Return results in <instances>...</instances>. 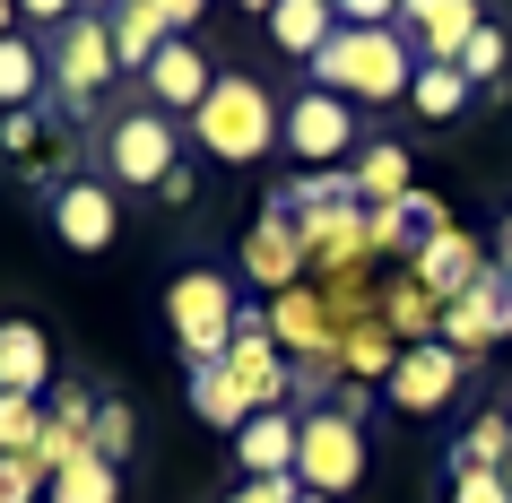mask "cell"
I'll list each match as a JSON object with an SVG mask.
<instances>
[{"label": "cell", "instance_id": "7", "mask_svg": "<svg viewBox=\"0 0 512 503\" xmlns=\"http://www.w3.org/2000/svg\"><path fill=\"white\" fill-rule=\"evenodd\" d=\"M278 148H296L304 174L356 165V105L348 96H322V87H296L287 96V122H278Z\"/></svg>", "mask_w": 512, "mask_h": 503}, {"label": "cell", "instance_id": "2", "mask_svg": "<svg viewBox=\"0 0 512 503\" xmlns=\"http://www.w3.org/2000/svg\"><path fill=\"white\" fill-rule=\"evenodd\" d=\"M278 122H287V105H278L261 79H243V70H217L209 105L191 113V148L217 165H261L278 148Z\"/></svg>", "mask_w": 512, "mask_h": 503}, {"label": "cell", "instance_id": "24", "mask_svg": "<svg viewBox=\"0 0 512 503\" xmlns=\"http://www.w3.org/2000/svg\"><path fill=\"white\" fill-rule=\"evenodd\" d=\"M44 503H122V469H113L105 451H79V460L53 477V495H44Z\"/></svg>", "mask_w": 512, "mask_h": 503}, {"label": "cell", "instance_id": "29", "mask_svg": "<svg viewBox=\"0 0 512 503\" xmlns=\"http://www.w3.org/2000/svg\"><path fill=\"white\" fill-rule=\"evenodd\" d=\"M35 434H44V399L0 391V460H9V451H35Z\"/></svg>", "mask_w": 512, "mask_h": 503}, {"label": "cell", "instance_id": "22", "mask_svg": "<svg viewBox=\"0 0 512 503\" xmlns=\"http://www.w3.org/2000/svg\"><path fill=\"white\" fill-rule=\"evenodd\" d=\"M105 9V27H113V53H122V70H148V61L165 53V27L139 9V0H96Z\"/></svg>", "mask_w": 512, "mask_h": 503}, {"label": "cell", "instance_id": "37", "mask_svg": "<svg viewBox=\"0 0 512 503\" xmlns=\"http://www.w3.org/2000/svg\"><path fill=\"white\" fill-rule=\"evenodd\" d=\"M27 27V18H18V0H0V35H18Z\"/></svg>", "mask_w": 512, "mask_h": 503}, {"label": "cell", "instance_id": "1", "mask_svg": "<svg viewBox=\"0 0 512 503\" xmlns=\"http://www.w3.org/2000/svg\"><path fill=\"white\" fill-rule=\"evenodd\" d=\"M304 70H313L322 96H348V105H400L408 79H417V44H408L400 27H339Z\"/></svg>", "mask_w": 512, "mask_h": 503}, {"label": "cell", "instance_id": "4", "mask_svg": "<svg viewBox=\"0 0 512 503\" xmlns=\"http://www.w3.org/2000/svg\"><path fill=\"white\" fill-rule=\"evenodd\" d=\"M235 278L226 269H174L165 278V330H174V347H183V365H217L226 347H235Z\"/></svg>", "mask_w": 512, "mask_h": 503}, {"label": "cell", "instance_id": "40", "mask_svg": "<svg viewBox=\"0 0 512 503\" xmlns=\"http://www.w3.org/2000/svg\"><path fill=\"white\" fill-rule=\"evenodd\" d=\"M296 503H330V495H296Z\"/></svg>", "mask_w": 512, "mask_h": 503}, {"label": "cell", "instance_id": "14", "mask_svg": "<svg viewBox=\"0 0 512 503\" xmlns=\"http://www.w3.org/2000/svg\"><path fill=\"white\" fill-rule=\"evenodd\" d=\"M408 269H417V278H426V287L443 295V304H452V295H469L495 261L478 252V235H469V226H443V235H426L417 252H408Z\"/></svg>", "mask_w": 512, "mask_h": 503}, {"label": "cell", "instance_id": "34", "mask_svg": "<svg viewBox=\"0 0 512 503\" xmlns=\"http://www.w3.org/2000/svg\"><path fill=\"white\" fill-rule=\"evenodd\" d=\"M296 495H304L296 477H235V495H226V503H296Z\"/></svg>", "mask_w": 512, "mask_h": 503}, {"label": "cell", "instance_id": "6", "mask_svg": "<svg viewBox=\"0 0 512 503\" xmlns=\"http://www.w3.org/2000/svg\"><path fill=\"white\" fill-rule=\"evenodd\" d=\"M365 477V417L348 408H304V443H296V486L304 495H348Z\"/></svg>", "mask_w": 512, "mask_h": 503}, {"label": "cell", "instance_id": "38", "mask_svg": "<svg viewBox=\"0 0 512 503\" xmlns=\"http://www.w3.org/2000/svg\"><path fill=\"white\" fill-rule=\"evenodd\" d=\"M495 252H504V261H495V269H504V278H512V217H504V243H495Z\"/></svg>", "mask_w": 512, "mask_h": 503}, {"label": "cell", "instance_id": "26", "mask_svg": "<svg viewBox=\"0 0 512 503\" xmlns=\"http://www.w3.org/2000/svg\"><path fill=\"white\" fill-rule=\"evenodd\" d=\"M504 460H512V417L495 408V417H478L469 434H460V451H452V469H495L504 477Z\"/></svg>", "mask_w": 512, "mask_h": 503}, {"label": "cell", "instance_id": "32", "mask_svg": "<svg viewBox=\"0 0 512 503\" xmlns=\"http://www.w3.org/2000/svg\"><path fill=\"white\" fill-rule=\"evenodd\" d=\"M452 503H512V486L495 469H452Z\"/></svg>", "mask_w": 512, "mask_h": 503}, {"label": "cell", "instance_id": "9", "mask_svg": "<svg viewBox=\"0 0 512 503\" xmlns=\"http://www.w3.org/2000/svg\"><path fill=\"white\" fill-rule=\"evenodd\" d=\"M235 269H243V278H252L261 295H287V287H304L313 269H304L296 217H287V209H261L252 226H243V243H235Z\"/></svg>", "mask_w": 512, "mask_h": 503}, {"label": "cell", "instance_id": "18", "mask_svg": "<svg viewBox=\"0 0 512 503\" xmlns=\"http://www.w3.org/2000/svg\"><path fill=\"white\" fill-rule=\"evenodd\" d=\"M191 417L217 425V434H243V425L261 417V408H252V391L235 382V365L217 356V365H191Z\"/></svg>", "mask_w": 512, "mask_h": 503}, {"label": "cell", "instance_id": "36", "mask_svg": "<svg viewBox=\"0 0 512 503\" xmlns=\"http://www.w3.org/2000/svg\"><path fill=\"white\" fill-rule=\"evenodd\" d=\"M79 9H87V0H18V18H27V27H44V35H61Z\"/></svg>", "mask_w": 512, "mask_h": 503}, {"label": "cell", "instance_id": "16", "mask_svg": "<svg viewBox=\"0 0 512 503\" xmlns=\"http://www.w3.org/2000/svg\"><path fill=\"white\" fill-rule=\"evenodd\" d=\"M296 443H304L296 408H261V417L235 434V469L243 477H296Z\"/></svg>", "mask_w": 512, "mask_h": 503}, {"label": "cell", "instance_id": "11", "mask_svg": "<svg viewBox=\"0 0 512 503\" xmlns=\"http://www.w3.org/2000/svg\"><path fill=\"white\" fill-rule=\"evenodd\" d=\"M139 79H148V105H157V113H174V122H191V113L209 105V87H217V61L200 53L191 35H165V53L148 61Z\"/></svg>", "mask_w": 512, "mask_h": 503}, {"label": "cell", "instance_id": "19", "mask_svg": "<svg viewBox=\"0 0 512 503\" xmlns=\"http://www.w3.org/2000/svg\"><path fill=\"white\" fill-rule=\"evenodd\" d=\"M261 27H270V44H278L287 61H313L330 35H339V9H330V0H278Z\"/></svg>", "mask_w": 512, "mask_h": 503}, {"label": "cell", "instance_id": "10", "mask_svg": "<svg viewBox=\"0 0 512 503\" xmlns=\"http://www.w3.org/2000/svg\"><path fill=\"white\" fill-rule=\"evenodd\" d=\"M495 339H512V278H504V269H486L469 295H452V304H443V347H452L460 365H469V356H486Z\"/></svg>", "mask_w": 512, "mask_h": 503}, {"label": "cell", "instance_id": "13", "mask_svg": "<svg viewBox=\"0 0 512 503\" xmlns=\"http://www.w3.org/2000/svg\"><path fill=\"white\" fill-rule=\"evenodd\" d=\"M478 27H486L478 0H400V35L417 44V61H460Z\"/></svg>", "mask_w": 512, "mask_h": 503}, {"label": "cell", "instance_id": "35", "mask_svg": "<svg viewBox=\"0 0 512 503\" xmlns=\"http://www.w3.org/2000/svg\"><path fill=\"white\" fill-rule=\"evenodd\" d=\"M339 27H400V0H330Z\"/></svg>", "mask_w": 512, "mask_h": 503}, {"label": "cell", "instance_id": "25", "mask_svg": "<svg viewBox=\"0 0 512 503\" xmlns=\"http://www.w3.org/2000/svg\"><path fill=\"white\" fill-rule=\"evenodd\" d=\"M469 96H478V87L460 79L452 61H417V79H408V105L426 113V122H452V113L469 105Z\"/></svg>", "mask_w": 512, "mask_h": 503}, {"label": "cell", "instance_id": "31", "mask_svg": "<svg viewBox=\"0 0 512 503\" xmlns=\"http://www.w3.org/2000/svg\"><path fill=\"white\" fill-rule=\"evenodd\" d=\"M35 148H44V113H0V157H35Z\"/></svg>", "mask_w": 512, "mask_h": 503}, {"label": "cell", "instance_id": "30", "mask_svg": "<svg viewBox=\"0 0 512 503\" xmlns=\"http://www.w3.org/2000/svg\"><path fill=\"white\" fill-rule=\"evenodd\" d=\"M131 443H139V417L122 408V399H96V451L122 469V460H131Z\"/></svg>", "mask_w": 512, "mask_h": 503}, {"label": "cell", "instance_id": "27", "mask_svg": "<svg viewBox=\"0 0 512 503\" xmlns=\"http://www.w3.org/2000/svg\"><path fill=\"white\" fill-rule=\"evenodd\" d=\"M504 61H512L504 27H478V35H469V53H460L452 70H460V79H469V87H495V79H504Z\"/></svg>", "mask_w": 512, "mask_h": 503}, {"label": "cell", "instance_id": "20", "mask_svg": "<svg viewBox=\"0 0 512 503\" xmlns=\"http://www.w3.org/2000/svg\"><path fill=\"white\" fill-rule=\"evenodd\" d=\"M53 96V70H44V44L27 35H0V113H27Z\"/></svg>", "mask_w": 512, "mask_h": 503}, {"label": "cell", "instance_id": "23", "mask_svg": "<svg viewBox=\"0 0 512 503\" xmlns=\"http://www.w3.org/2000/svg\"><path fill=\"white\" fill-rule=\"evenodd\" d=\"M356 191H365V209H374V200H408V148H391V139H365V148H356Z\"/></svg>", "mask_w": 512, "mask_h": 503}, {"label": "cell", "instance_id": "33", "mask_svg": "<svg viewBox=\"0 0 512 503\" xmlns=\"http://www.w3.org/2000/svg\"><path fill=\"white\" fill-rule=\"evenodd\" d=\"M139 9H148V18H157L165 35H191L200 18H209V0H139Z\"/></svg>", "mask_w": 512, "mask_h": 503}, {"label": "cell", "instance_id": "17", "mask_svg": "<svg viewBox=\"0 0 512 503\" xmlns=\"http://www.w3.org/2000/svg\"><path fill=\"white\" fill-rule=\"evenodd\" d=\"M382 321H391L408 347H417V339H443V295L400 261V269H382Z\"/></svg>", "mask_w": 512, "mask_h": 503}, {"label": "cell", "instance_id": "21", "mask_svg": "<svg viewBox=\"0 0 512 503\" xmlns=\"http://www.w3.org/2000/svg\"><path fill=\"white\" fill-rule=\"evenodd\" d=\"M400 356H408L400 330H391V321H365V330L339 347V382H391V373H400Z\"/></svg>", "mask_w": 512, "mask_h": 503}, {"label": "cell", "instance_id": "28", "mask_svg": "<svg viewBox=\"0 0 512 503\" xmlns=\"http://www.w3.org/2000/svg\"><path fill=\"white\" fill-rule=\"evenodd\" d=\"M44 495H53V469L35 451H9L0 460V503H44Z\"/></svg>", "mask_w": 512, "mask_h": 503}, {"label": "cell", "instance_id": "8", "mask_svg": "<svg viewBox=\"0 0 512 503\" xmlns=\"http://www.w3.org/2000/svg\"><path fill=\"white\" fill-rule=\"evenodd\" d=\"M44 209H53V235L70 252H113V235H122V200H113L105 174H61L44 191Z\"/></svg>", "mask_w": 512, "mask_h": 503}, {"label": "cell", "instance_id": "15", "mask_svg": "<svg viewBox=\"0 0 512 503\" xmlns=\"http://www.w3.org/2000/svg\"><path fill=\"white\" fill-rule=\"evenodd\" d=\"M0 391L53 399V339H44V321H27V313L0 321Z\"/></svg>", "mask_w": 512, "mask_h": 503}, {"label": "cell", "instance_id": "39", "mask_svg": "<svg viewBox=\"0 0 512 503\" xmlns=\"http://www.w3.org/2000/svg\"><path fill=\"white\" fill-rule=\"evenodd\" d=\"M235 9H252V18H270V9H278V0H235Z\"/></svg>", "mask_w": 512, "mask_h": 503}, {"label": "cell", "instance_id": "3", "mask_svg": "<svg viewBox=\"0 0 512 503\" xmlns=\"http://www.w3.org/2000/svg\"><path fill=\"white\" fill-rule=\"evenodd\" d=\"M105 183L113 191H165V200H191V165H183V131L174 113L131 105L105 122Z\"/></svg>", "mask_w": 512, "mask_h": 503}, {"label": "cell", "instance_id": "5", "mask_svg": "<svg viewBox=\"0 0 512 503\" xmlns=\"http://www.w3.org/2000/svg\"><path fill=\"white\" fill-rule=\"evenodd\" d=\"M44 70H53V105L70 113V122H79V113H96V96L122 79V53H113L105 9H79L61 35H44Z\"/></svg>", "mask_w": 512, "mask_h": 503}, {"label": "cell", "instance_id": "12", "mask_svg": "<svg viewBox=\"0 0 512 503\" xmlns=\"http://www.w3.org/2000/svg\"><path fill=\"white\" fill-rule=\"evenodd\" d=\"M460 356L443 339H417L400 356V373H391V382H382V391H391V408H400V417H434V408H452V391H460Z\"/></svg>", "mask_w": 512, "mask_h": 503}, {"label": "cell", "instance_id": "41", "mask_svg": "<svg viewBox=\"0 0 512 503\" xmlns=\"http://www.w3.org/2000/svg\"><path fill=\"white\" fill-rule=\"evenodd\" d=\"M504 486H512V460H504Z\"/></svg>", "mask_w": 512, "mask_h": 503}]
</instances>
